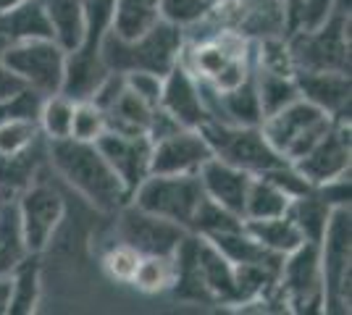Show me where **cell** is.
<instances>
[{"label":"cell","mask_w":352,"mask_h":315,"mask_svg":"<svg viewBox=\"0 0 352 315\" xmlns=\"http://www.w3.org/2000/svg\"><path fill=\"white\" fill-rule=\"evenodd\" d=\"M118 229H121V242L132 244L140 255H174L179 242L190 234L187 229L166 218L134 208L132 202L118 210Z\"/></svg>","instance_id":"cell-12"},{"label":"cell","mask_w":352,"mask_h":315,"mask_svg":"<svg viewBox=\"0 0 352 315\" xmlns=\"http://www.w3.org/2000/svg\"><path fill=\"white\" fill-rule=\"evenodd\" d=\"M213 158V150L200 129H176L153 142L150 174H197Z\"/></svg>","instance_id":"cell-14"},{"label":"cell","mask_w":352,"mask_h":315,"mask_svg":"<svg viewBox=\"0 0 352 315\" xmlns=\"http://www.w3.org/2000/svg\"><path fill=\"white\" fill-rule=\"evenodd\" d=\"M334 11H339L337 0H300V5L294 8V14L289 16V21L284 27V34L318 30Z\"/></svg>","instance_id":"cell-34"},{"label":"cell","mask_w":352,"mask_h":315,"mask_svg":"<svg viewBox=\"0 0 352 315\" xmlns=\"http://www.w3.org/2000/svg\"><path fill=\"white\" fill-rule=\"evenodd\" d=\"M329 208H350V174H342L337 179L326 181L321 187H313Z\"/></svg>","instance_id":"cell-42"},{"label":"cell","mask_w":352,"mask_h":315,"mask_svg":"<svg viewBox=\"0 0 352 315\" xmlns=\"http://www.w3.org/2000/svg\"><path fill=\"white\" fill-rule=\"evenodd\" d=\"M124 79H126V90L134 92L140 100H145L153 108L161 103V90H163L161 74H153V71H129V74H124Z\"/></svg>","instance_id":"cell-39"},{"label":"cell","mask_w":352,"mask_h":315,"mask_svg":"<svg viewBox=\"0 0 352 315\" xmlns=\"http://www.w3.org/2000/svg\"><path fill=\"white\" fill-rule=\"evenodd\" d=\"M11 294H14L11 273H3L0 276V315H8V310H11Z\"/></svg>","instance_id":"cell-44"},{"label":"cell","mask_w":352,"mask_h":315,"mask_svg":"<svg viewBox=\"0 0 352 315\" xmlns=\"http://www.w3.org/2000/svg\"><path fill=\"white\" fill-rule=\"evenodd\" d=\"M171 119L184 126V129H200L206 121H210V113L203 100V90L197 76L179 60L168 74L163 76V90H161V103Z\"/></svg>","instance_id":"cell-16"},{"label":"cell","mask_w":352,"mask_h":315,"mask_svg":"<svg viewBox=\"0 0 352 315\" xmlns=\"http://www.w3.org/2000/svg\"><path fill=\"white\" fill-rule=\"evenodd\" d=\"M16 210H19V224H21L27 253L40 255L53 242V234L58 231L60 221L66 215L63 197L50 184H30L16 197Z\"/></svg>","instance_id":"cell-11"},{"label":"cell","mask_w":352,"mask_h":315,"mask_svg":"<svg viewBox=\"0 0 352 315\" xmlns=\"http://www.w3.org/2000/svg\"><path fill=\"white\" fill-rule=\"evenodd\" d=\"M174 276L176 268L171 255H142L129 284L140 292H145V294H158V292L171 289Z\"/></svg>","instance_id":"cell-32"},{"label":"cell","mask_w":352,"mask_h":315,"mask_svg":"<svg viewBox=\"0 0 352 315\" xmlns=\"http://www.w3.org/2000/svg\"><path fill=\"white\" fill-rule=\"evenodd\" d=\"M161 0H113L111 34L118 40H137L161 21Z\"/></svg>","instance_id":"cell-20"},{"label":"cell","mask_w":352,"mask_h":315,"mask_svg":"<svg viewBox=\"0 0 352 315\" xmlns=\"http://www.w3.org/2000/svg\"><path fill=\"white\" fill-rule=\"evenodd\" d=\"M45 16L53 32V43L69 53L79 45L82 34H85V24H87V14H85V0H43Z\"/></svg>","instance_id":"cell-22"},{"label":"cell","mask_w":352,"mask_h":315,"mask_svg":"<svg viewBox=\"0 0 352 315\" xmlns=\"http://www.w3.org/2000/svg\"><path fill=\"white\" fill-rule=\"evenodd\" d=\"M258 176L271 179L276 187H281V189H284L289 197H300V195H305V192H310V189H313L308 181L302 179V174H300V171H297L289 161H287V163H281V165H276V168H271V171H265V174H258Z\"/></svg>","instance_id":"cell-40"},{"label":"cell","mask_w":352,"mask_h":315,"mask_svg":"<svg viewBox=\"0 0 352 315\" xmlns=\"http://www.w3.org/2000/svg\"><path fill=\"white\" fill-rule=\"evenodd\" d=\"M108 129L105 113L92 103V100H76L74 105V121H72V137L82 142H95L98 137Z\"/></svg>","instance_id":"cell-36"},{"label":"cell","mask_w":352,"mask_h":315,"mask_svg":"<svg viewBox=\"0 0 352 315\" xmlns=\"http://www.w3.org/2000/svg\"><path fill=\"white\" fill-rule=\"evenodd\" d=\"M245 229H248L250 237H255L263 247H268L276 255H289L292 250H297L305 242L300 229L294 226V221L287 213L276 215V218H263V221H245Z\"/></svg>","instance_id":"cell-28"},{"label":"cell","mask_w":352,"mask_h":315,"mask_svg":"<svg viewBox=\"0 0 352 315\" xmlns=\"http://www.w3.org/2000/svg\"><path fill=\"white\" fill-rule=\"evenodd\" d=\"M292 197L287 195L281 187H276L265 176H252L248 187V197H245V210L242 218L245 221H263V218H276L289 210Z\"/></svg>","instance_id":"cell-24"},{"label":"cell","mask_w":352,"mask_h":315,"mask_svg":"<svg viewBox=\"0 0 352 315\" xmlns=\"http://www.w3.org/2000/svg\"><path fill=\"white\" fill-rule=\"evenodd\" d=\"M155 108L147 105L145 100H140L134 92L124 90V95L118 97V103L105 113L108 129L126 132V135H147V126H150V119H153Z\"/></svg>","instance_id":"cell-30"},{"label":"cell","mask_w":352,"mask_h":315,"mask_svg":"<svg viewBox=\"0 0 352 315\" xmlns=\"http://www.w3.org/2000/svg\"><path fill=\"white\" fill-rule=\"evenodd\" d=\"M323 273V313H350L352 221L350 208H334L318 242Z\"/></svg>","instance_id":"cell-6"},{"label":"cell","mask_w":352,"mask_h":315,"mask_svg":"<svg viewBox=\"0 0 352 315\" xmlns=\"http://www.w3.org/2000/svg\"><path fill=\"white\" fill-rule=\"evenodd\" d=\"M19 3H24V0H0V11H8V8H14Z\"/></svg>","instance_id":"cell-45"},{"label":"cell","mask_w":352,"mask_h":315,"mask_svg":"<svg viewBox=\"0 0 352 315\" xmlns=\"http://www.w3.org/2000/svg\"><path fill=\"white\" fill-rule=\"evenodd\" d=\"M3 66L30 90L40 95H56L63 84L66 53L50 37L6 43Z\"/></svg>","instance_id":"cell-9"},{"label":"cell","mask_w":352,"mask_h":315,"mask_svg":"<svg viewBox=\"0 0 352 315\" xmlns=\"http://www.w3.org/2000/svg\"><path fill=\"white\" fill-rule=\"evenodd\" d=\"M111 3L113 0H85V34L79 45L66 53V66H63V84L60 92L66 97L76 100H89L95 87L100 84L108 74L103 63V40L105 32L111 30Z\"/></svg>","instance_id":"cell-3"},{"label":"cell","mask_w":352,"mask_h":315,"mask_svg":"<svg viewBox=\"0 0 352 315\" xmlns=\"http://www.w3.org/2000/svg\"><path fill=\"white\" fill-rule=\"evenodd\" d=\"M252 82H255V90H258L263 119L300 97L294 74H279V71H271V69L252 63Z\"/></svg>","instance_id":"cell-26"},{"label":"cell","mask_w":352,"mask_h":315,"mask_svg":"<svg viewBox=\"0 0 352 315\" xmlns=\"http://www.w3.org/2000/svg\"><path fill=\"white\" fill-rule=\"evenodd\" d=\"M331 210L334 208H329L316 189H310V192H305V195L292 197L287 215H289V218L294 221V226L300 229L302 240L318 244L323 237V231H326V226H329Z\"/></svg>","instance_id":"cell-27"},{"label":"cell","mask_w":352,"mask_h":315,"mask_svg":"<svg viewBox=\"0 0 352 315\" xmlns=\"http://www.w3.org/2000/svg\"><path fill=\"white\" fill-rule=\"evenodd\" d=\"M124 90H126V79H124V74H118V71H108L103 82L95 87V92H92V97H89V100L98 105L103 113H108V110L118 103V97L124 95Z\"/></svg>","instance_id":"cell-41"},{"label":"cell","mask_w":352,"mask_h":315,"mask_svg":"<svg viewBox=\"0 0 352 315\" xmlns=\"http://www.w3.org/2000/svg\"><path fill=\"white\" fill-rule=\"evenodd\" d=\"M197 179L203 184L206 197H210L213 202H219L221 208L232 210L242 218L252 174H248V171H242V168H236L232 163H223L219 158H210V161L200 165Z\"/></svg>","instance_id":"cell-18"},{"label":"cell","mask_w":352,"mask_h":315,"mask_svg":"<svg viewBox=\"0 0 352 315\" xmlns=\"http://www.w3.org/2000/svg\"><path fill=\"white\" fill-rule=\"evenodd\" d=\"M297 71H342L350 74V11H334L318 30L287 34Z\"/></svg>","instance_id":"cell-4"},{"label":"cell","mask_w":352,"mask_h":315,"mask_svg":"<svg viewBox=\"0 0 352 315\" xmlns=\"http://www.w3.org/2000/svg\"><path fill=\"white\" fill-rule=\"evenodd\" d=\"M140 260H142V255L134 250L132 244L118 242L113 247H108V253L103 255V270L108 273V279H113L118 284H129Z\"/></svg>","instance_id":"cell-38"},{"label":"cell","mask_w":352,"mask_h":315,"mask_svg":"<svg viewBox=\"0 0 352 315\" xmlns=\"http://www.w3.org/2000/svg\"><path fill=\"white\" fill-rule=\"evenodd\" d=\"M200 132L210 145L213 158L236 165L252 176L287 163L279 152L271 148L261 126H236V124H221V121L210 119L200 126Z\"/></svg>","instance_id":"cell-8"},{"label":"cell","mask_w":352,"mask_h":315,"mask_svg":"<svg viewBox=\"0 0 352 315\" xmlns=\"http://www.w3.org/2000/svg\"><path fill=\"white\" fill-rule=\"evenodd\" d=\"M45 158L74 192H79L100 213H118L129 202V189L100 155L95 142H82L74 137L56 139L47 142Z\"/></svg>","instance_id":"cell-1"},{"label":"cell","mask_w":352,"mask_h":315,"mask_svg":"<svg viewBox=\"0 0 352 315\" xmlns=\"http://www.w3.org/2000/svg\"><path fill=\"white\" fill-rule=\"evenodd\" d=\"M245 224V218H239L232 210L221 208L219 202H213L210 197H203L200 208L192 218L190 231L197 234V237H213V234H221V231H232V229H239Z\"/></svg>","instance_id":"cell-33"},{"label":"cell","mask_w":352,"mask_h":315,"mask_svg":"<svg viewBox=\"0 0 352 315\" xmlns=\"http://www.w3.org/2000/svg\"><path fill=\"white\" fill-rule=\"evenodd\" d=\"M195 260H197V270H200V279H203V286H206L210 302H219V305H229L232 307L236 300L234 266L206 237H197Z\"/></svg>","instance_id":"cell-19"},{"label":"cell","mask_w":352,"mask_h":315,"mask_svg":"<svg viewBox=\"0 0 352 315\" xmlns=\"http://www.w3.org/2000/svg\"><path fill=\"white\" fill-rule=\"evenodd\" d=\"M300 97L321 108L331 119L350 121V74L342 71H297Z\"/></svg>","instance_id":"cell-17"},{"label":"cell","mask_w":352,"mask_h":315,"mask_svg":"<svg viewBox=\"0 0 352 315\" xmlns=\"http://www.w3.org/2000/svg\"><path fill=\"white\" fill-rule=\"evenodd\" d=\"M350 121L334 119L331 129L292 165L310 187H321L342 174H350Z\"/></svg>","instance_id":"cell-13"},{"label":"cell","mask_w":352,"mask_h":315,"mask_svg":"<svg viewBox=\"0 0 352 315\" xmlns=\"http://www.w3.org/2000/svg\"><path fill=\"white\" fill-rule=\"evenodd\" d=\"M0 37L6 43L37 40V37H50L53 40L43 0H24V3H19L8 11H0Z\"/></svg>","instance_id":"cell-21"},{"label":"cell","mask_w":352,"mask_h":315,"mask_svg":"<svg viewBox=\"0 0 352 315\" xmlns=\"http://www.w3.org/2000/svg\"><path fill=\"white\" fill-rule=\"evenodd\" d=\"M331 124L334 119L329 113H323L305 97H297L276 113L265 116L261 121V132L284 161L294 163L331 129Z\"/></svg>","instance_id":"cell-7"},{"label":"cell","mask_w":352,"mask_h":315,"mask_svg":"<svg viewBox=\"0 0 352 315\" xmlns=\"http://www.w3.org/2000/svg\"><path fill=\"white\" fill-rule=\"evenodd\" d=\"M40 139L21 152H11V155L0 152V200H16L32 184V176L45 158Z\"/></svg>","instance_id":"cell-23"},{"label":"cell","mask_w":352,"mask_h":315,"mask_svg":"<svg viewBox=\"0 0 352 315\" xmlns=\"http://www.w3.org/2000/svg\"><path fill=\"white\" fill-rule=\"evenodd\" d=\"M279 286L289 313H323V273L318 244L302 242L297 250L284 255Z\"/></svg>","instance_id":"cell-10"},{"label":"cell","mask_w":352,"mask_h":315,"mask_svg":"<svg viewBox=\"0 0 352 315\" xmlns=\"http://www.w3.org/2000/svg\"><path fill=\"white\" fill-rule=\"evenodd\" d=\"M40 126L34 119H8L0 121V152L11 155V152L27 150L32 142L40 139Z\"/></svg>","instance_id":"cell-35"},{"label":"cell","mask_w":352,"mask_h":315,"mask_svg":"<svg viewBox=\"0 0 352 315\" xmlns=\"http://www.w3.org/2000/svg\"><path fill=\"white\" fill-rule=\"evenodd\" d=\"M3 47H6V40L0 37V100H6V97L16 95L19 90H24V84L3 66Z\"/></svg>","instance_id":"cell-43"},{"label":"cell","mask_w":352,"mask_h":315,"mask_svg":"<svg viewBox=\"0 0 352 315\" xmlns=\"http://www.w3.org/2000/svg\"><path fill=\"white\" fill-rule=\"evenodd\" d=\"M184 43H187V30L163 19L137 40H118L108 30L103 40V63L108 71L118 74L153 71L166 76L182 60Z\"/></svg>","instance_id":"cell-2"},{"label":"cell","mask_w":352,"mask_h":315,"mask_svg":"<svg viewBox=\"0 0 352 315\" xmlns=\"http://www.w3.org/2000/svg\"><path fill=\"white\" fill-rule=\"evenodd\" d=\"M40 255L21 257L11 268V284H14V294H11V310L8 315H32L40 305V292H43V281H40Z\"/></svg>","instance_id":"cell-25"},{"label":"cell","mask_w":352,"mask_h":315,"mask_svg":"<svg viewBox=\"0 0 352 315\" xmlns=\"http://www.w3.org/2000/svg\"><path fill=\"white\" fill-rule=\"evenodd\" d=\"M216 0H161L163 21H171L182 30H190L197 21H203Z\"/></svg>","instance_id":"cell-37"},{"label":"cell","mask_w":352,"mask_h":315,"mask_svg":"<svg viewBox=\"0 0 352 315\" xmlns=\"http://www.w3.org/2000/svg\"><path fill=\"white\" fill-rule=\"evenodd\" d=\"M203 184L197 174H147L134 187L129 202L134 208L166 218L190 231L192 218L203 202Z\"/></svg>","instance_id":"cell-5"},{"label":"cell","mask_w":352,"mask_h":315,"mask_svg":"<svg viewBox=\"0 0 352 315\" xmlns=\"http://www.w3.org/2000/svg\"><path fill=\"white\" fill-rule=\"evenodd\" d=\"M95 145L132 195L134 187L150 174L153 139L147 135H126V132H116V129H105L103 135L95 139Z\"/></svg>","instance_id":"cell-15"},{"label":"cell","mask_w":352,"mask_h":315,"mask_svg":"<svg viewBox=\"0 0 352 315\" xmlns=\"http://www.w3.org/2000/svg\"><path fill=\"white\" fill-rule=\"evenodd\" d=\"M74 105L76 103H74L72 97H66L63 92L45 95L43 97L40 113H37V126H40V135H43L47 142L72 137Z\"/></svg>","instance_id":"cell-31"},{"label":"cell","mask_w":352,"mask_h":315,"mask_svg":"<svg viewBox=\"0 0 352 315\" xmlns=\"http://www.w3.org/2000/svg\"><path fill=\"white\" fill-rule=\"evenodd\" d=\"M27 244L21 237L16 200H0V276L11 273L21 257H27Z\"/></svg>","instance_id":"cell-29"}]
</instances>
